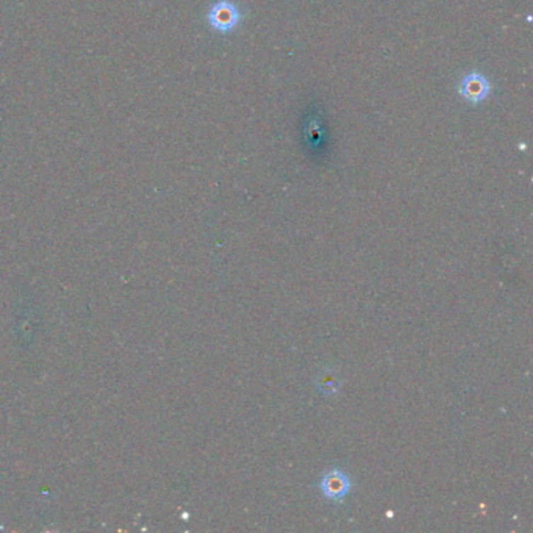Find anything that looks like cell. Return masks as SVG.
<instances>
[{
  "label": "cell",
  "mask_w": 533,
  "mask_h": 533,
  "mask_svg": "<svg viewBox=\"0 0 533 533\" xmlns=\"http://www.w3.org/2000/svg\"><path fill=\"white\" fill-rule=\"evenodd\" d=\"M243 11L231 0H217L207 13V22L212 30L217 33L229 35L239 27L243 22Z\"/></svg>",
  "instance_id": "6da1fadb"
},
{
  "label": "cell",
  "mask_w": 533,
  "mask_h": 533,
  "mask_svg": "<svg viewBox=\"0 0 533 533\" xmlns=\"http://www.w3.org/2000/svg\"><path fill=\"white\" fill-rule=\"evenodd\" d=\"M493 94L491 81L486 75L478 71H472L464 75L459 84V96L464 102L478 105L483 103Z\"/></svg>",
  "instance_id": "7a4b0ae2"
},
{
  "label": "cell",
  "mask_w": 533,
  "mask_h": 533,
  "mask_svg": "<svg viewBox=\"0 0 533 533\" xmlns=\"http://www.w3.org/2000/svg\"><path fill=\"white\" fill-rule=\"evenodd\" d=\"M350 488H352V483H350L349 476L346 474V472L338 471V469L328 471L321 480L322 494H324L328 500L336 502V504H340V502L344 500V498L349 494Z\"/></svg>",
  "instance_id": "3957f363"
},
{
  "label": "cell",
  "mask_w": 533,
  "mask_h": 533,
  "mask_svg": "<svg viewBox=\"0 0 533 533\" xmlns=\"http://www.w3.org/2000/svg\"><path fill=\"white\" fill-rule=\"evenodd\" d=\"M338 388H340V384H338L335 375H332L330 372L322 375L321 380H319V389L322 393L327 394V396H332V394H336Z\"/></svg>",
  "instance_id": "277c9868"
}]
</instances>
